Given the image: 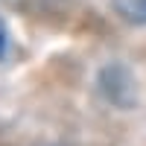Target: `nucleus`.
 Here are the masks:
<instances>
[{"label":"nucleus","instance_id":"obj_2","mask_svg":"<svg viewBox=\"0 0 146 146\" xmlns=\"http://www.w3.org/2000/svg\"><path fill=\"white\" fill-rule=\"evenodd\" d=\"M6 50H9V29H6V23L0 21V58L6 56Z\"/></svg>","mask_w":146,"mask_h":146},{"label":"nucleus","instance_id":"obj_1","mask_svg":"<svg viewBox=\"0 0 146 146\" xmlns=\"http://www.w3.org/2000/svg\"><path fill=\"white\" fill-rule=\"evenodd\" d=\"M117 12L131 23H146V0H114Z\"/></svg>","mask_w":146,"mask_h":146}]
</instances>
